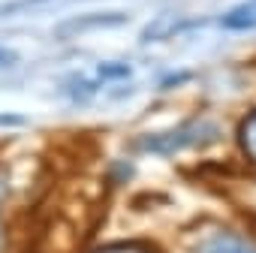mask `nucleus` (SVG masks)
I'll list each match as a JSON object with an SVG mask.
<instances>
[{
	"label": "nucleus",
	"mask_w": 256,
	"mask_h": 253,
	"mask_svg": "<svg viewBox=\"0 0 256 253\" xmlns=\"http://www.w3.org/2000/svg\"><path fill=\"white\" fill-rule=\"evenodd\" d=\"M217 139H220V126L214 120H190V124L172 126V130H166V133L142 136L136 145L145 148L148 154H178V151L205 148V145H211Z\"/></svg>",
	"instance_id": "f257e3e1"
},
{
	"label": "nucleus",
	"mask_w": 256,
	"mask_h": 253,
	"mask_svg": "<svg viewBox=\"0 0 256 253\" xmlns=\"http://www.w3.org/2000/svg\"><path fill=\"white\" fill-rule=\"evenodd\" d=\"M124 22H126L124 12H84V16L60 22L58 34L60 36H72V34H84V30H96V28H118Z\"/></svg>",
	"instance_id": "f03ea898"
},
{
	"label": "nucleus",
	"mask_w": 256,
	"mask_h": 253,
	"mask_svg": "<svg viewBox=\"0 0 256 253\" xmlns=\"http://www.w3.org/2000/svg\"><path fill=\"white\" fill-rule=\"evenodd\" d=\"M220 28L223 30H253L256 28V4H244V6L229 10L220 18Z\"/></svg>",
	"instance_id": "7ed1b4c3"
},
{
	"label": "nucleus",
	"mask_w": 256,
	"mask_h": 253,
	"mask_svg": "<svg viewBox=\"0 0 256 253\" xmlns=\"http://www.w3.org/2000/svg\"><path fill=\"white\" fill-rule=\"evenodd\" d=\"M238 148H241V154L256 166V108L241 120V126H238Z\"/></svg>",
	"instance_id": "20e7f679"
},
{
	"label": "nucleus",
	"mask_w": 256,
	"mask_h": 253,
	"mask_svg": "<svg viewBox=\"0 0 256 253\" xmlns=\"http://www.w3.org/2000/svg\"><path fill=\"white\" fill-rule=\"evenodd\" d=\"M205 253H256V247H250L247 241H241L235 235H220L205 247Z\"/></svg>",
	"instance_id": "39448f33"
},
{
	"label": "nucleus",
	"mask_w": 256,
	"mask_h": 253,
	"mask_svg": "<svg viewBox=\"0 0 256 253\" xmlns=\"http://www.w3.org/2000/svg\"><path fill=\"white\" fill-rule=\"evenodd\" d=\"M66 94H70L72 100H78V102H82V100H88V96L94 94V84H90V82H84V76H72V78L66 82Z\"/></svg>",
	"instance_id": "423d86ee"
},
{
	"label": "nucleus",
	"mask_w": 256,
	"mask_h": 253,
	"mask_svg": "<svg viewBox=\"0 0 256 253\" xmlns=\"http://www.w3.org/2000/svg\"><path fill=\"white\" fill-rule=\"evenodd\" d=\"M94 253H157V250H151L145 244H108V247H100Z\"/></svg>",
	"instance_id": "0eeeda50"
},
{
	"label": "nucleus",
	"mask_w": 256,
	"mask_h": 253,
	"mask_svg": "<svg viewBox=\"0 0 256 253\" xmlns=\"http://www.w3.org/2000/svg\"><path fill=\"white\" fill-rule=\"evenodd\" d=\"M52 0H12V4L0 6V16H12V12H22V10H30V6H46Z\"/></svg>",
	"instance_id": "6e6552de"
},
{
	"label": "nucleus",
	"mask_w": 256,
	"mask_h": 253,
	"mask_svg": "<svg viewBox=\"0 0 256 253\" xmlns=\"http://www.w3.org/2000/svg\"><path fill=\"white\" fill-rule=\"evenodd\" d=\"M100 78H130V66L126 64H102Z\"/></svg>",
	"instance_id": "1a4fd4ad"
},
{
	"label": "nucleus",
	"mask_w": 256,
	"mask_h": 253,
	"mask_svg": "<svg viewBox=\"0 0 256 253\" xmlns=\"http://www.w3.org/2000/svg\"><path fill=\"white\" fill-rule=\"evenodd\" d=\"M184 82H190V72H175V76L163 78V82H160V88L166 90V88H175V84H184Z\"/></svg>",
	"instance_id": "9d476101"
},
{
	"label": "nucleus",
	"mask_w": 256,
	"mask_h": 253,
	"mask_svg": "<svg viewBox=\"0 0 256 253\" xmlns=\"http://www.w3.org/2000/svg\"><path fill=\"white\" fill-rule=\"evenodd\" d=\"M6 187H10V178H6L4 169H0V205H4V199H6Z\"/></svg>",
	"instance_id": "9b49d317"
},
{
	"label": "nucleus",
	"mask_w": 256,
	"mask_h": 253,
	"mask_svg": "<svg viewBox=\"0 0 256 253\" xmlns=\"http://www.w3.org/2000/svg\"><path fill=\"white\" fill-rule=\"evenodd\" d=\"M10 64H16V54L6 52V48H0V66H10Z\"/></svg>",
	"instance_id": "f8f14e48"
}]
</instances>
